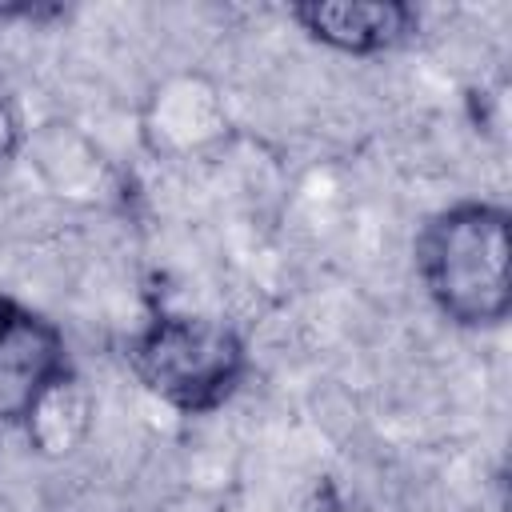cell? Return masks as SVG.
<instances>
[{
    "mask_svg": "<svg viewBox=\"0 0 512 512\" xmlns=\"http://www.w3.org/2000/svg\"><path fill=\"white\" fill-rule=\"evenodd\" d=\"M512 216L492 200H456L416 236V272L456 328H500L512 312Z\"/></svg>",
    "mask_w": 512,
    "mask_h": 512,
    "instance_id": "6da1fadb",
    "label": "cell"
},
{
    "mask_svg": "<svg viewBox=\"0 0 512 512\" xmlns=\"http://www.w3.org/2000/svg\"><path fill=\"white\" fill-rule=\"evenodd\" d=\"M132 376L172 412L204 416L236 396L248 348L228 320L196 312H152L128 336Z\"/></svg>",
    "mask_w": 512,
    "mask_h": 512,
    "instance_id": "7a4b0ae2",
    "label": "cell"
},
{
    "mask_svg": "<svg viewBox=\"0 0 512 512\" xmlns=\"http://www.w3.org/2000/svg\"><path fill=\"white\" fill-rule=\"evenodd\" d=\"M136 136L144 152L164 164L212 160L236 136L228 92L200 68H172L148 84L136 112Z\"/></svg>",
    "mask_w": 512,
    "mask_h": 512,
    "instance_id": "3957f363",
    "label": "cell"
},
{
    "mask_svg": "<svg viewBox=\"0 0 512 512\" xmlns=\"http://www.w3.org/2000/svg\"><path fill=\"white\" fill-rule=\"evenodd\" d=\"M72 376L60 324L0 292V428H28L40 404Z\"/></svg>",
    "mask_w": 512,
    "mask_h": 512,
    "instance_id": "277c9868",
    "label": "cell"
},
{
    "mask_svg": "<svg viewBox=\"0 0 512 512\" xmlns=\"http://www.w3.org/2000/svg\"><path fill=\"white\" fill-rule=\"evenodd\" d=\"M20 152H28V168L36 172L40 188L68 208L92 212L124 200V172L76 120H40L32 132H24Z\"/></svg>",
    "mask_w": 512,
    "mask_h": 512,
    "instance_id": "5b68a950",
    "label": "cell"
},
{
    "mask_svg": "<svg viewBox=\"0 0 512 512\" xmlns=\"http://www.w3.org/2000/svg\"><path fill=\"white\" fill-rule=\"evenodd\" d=\"M288 16L316 44L344 56H380L412 40L420 16L400 0H304L292 4Z\"/></svg>",
    "mask_w": 512,
    "mask_h": 512,
    "instance_id": "8992f818",
    "label": "cell"
},
{
    "mask_svg": "<svg viewBox=\"0 0 512 512\" xmlns=\"http://www.w3.org/2000/svg\"><path fill=\"white\" fill-rule=\"evenodd\" d=\"M84 428H88V396H84V388H80V380L72 376L68 384H60L44 404H40V412L32 416V424L24 428L32 440H36V448H44V452H72V444L84 436Z\"/></svg>",
    "mask_w": 512,
    "mask_h": 512,
    "instance_id": "52a82bcc",
    "label": "cell"
},
{
    "mask_svg": "<svg viewBox=\"0 0 512 512\" xmlns=\"http://www.w3.org/2000/svg\"><path fill=\"white\" fill-rule=\"evenodd\" d=\"M20 148H24V124H20L16 108H12V100L0 92V168L12 156H20Z\"/></svg>",
    "mask_w": 512,
    "mask_h": 512,
    "instance_id": "ba28073f",
    "label": "cell"
}]
</instances>
